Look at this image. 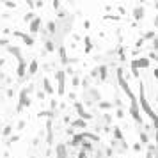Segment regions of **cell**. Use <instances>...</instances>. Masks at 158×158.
I'll return each instance as SVG.
<instances>
[{"label":"cell","instance_id":"3957f363","mask_svg":"<svg viewBox=\"0 0 158 158\" xmlns=\"http://www.w3.org/2000/svg\"><path fill=\"white\" fill-rule=\"evenodd\" d=\"M142 16H144V9H142V7H140V9H135V18H137V20H140V18H142Z\"/></svg>","mask_w":158,"mask_h":158},{"label":"cell","instance_id":"277c9868","mask_svg":"<svg viewBox=\"0 0 158 158\" xmlns=\"http://www.w3.org/2000/svg\"><path fill=\"white\" fill-rule=\"evenodd\" d=\"M36 69H37V62L34 61V62L30 64V68H29V73H30V75H34V73H36Z\"/></svg>","mask_w":158,"mask_h":158},{"label":"cell","instance_id":"5b68a950","mask_svg":"<svg viewBox=\"0 0 158 158\" xmlns=\"http://www.w3.org/2000/svg\"><path fill=\"white\" fill-rule=\"evenodd\" d=\"M43 84H44V91H46V93H53V89H52V85H50V82H48V80H44Z\"/></svg>","mask_w":158,"mask_h":158},{"label":"cell","instance_id":"8992f818","mask_svg":"<svg viewBox=\"0 0 158 158\" xmlns=\"http://www.w3.org/2000/svg\"><path fill=\"white\" fill-rule=\"evenodd\" d=\"M114 135H116L117 139H121V132H119V128H116V130H114Z\"/></svg>","mask_w":158,"mask_h":158},{"label":"cell","instance_id":"7a4b0ae2","mask_svg":"<svg viewBox=\"0 0 158 158\" xmlns=\"http://www.w3.org/2000/svg\"><path fill=\"white\" fill-rule=\"evenodd\" d=\"M148 61H146V59H142V61H135V62H133V68H137V66H142V68H146V66H148Z\"/></svg>","mask_w":158,"mask_h":158},{"label":"cell","instance_id":"6da1fadb","mask_svg":"<svg viewBox=\"0 0 158 158\" xmlns=\"http://www.w3.org/2000/svg\"><path fill=\"white\" fill-rule=\"evenodd\" d=\"M39 23H41V20H39V18H36V20L32 21V25H30V32H32V34L39 30Z\"/></svg>","mask_w":158,"mask_h":158},{"label":"cell","instance_id":"ba28073f","mask_svg":"<svg viewBox=\"0 0 158 158\" xmlns=\"http://www.w3.org/2000/svg\"><path fill=\"white\" fill-rule=\"evenodd\" d=\"M32 18H34V16H32V12H29V14H27V16H25V21H29V20H32Z\"/></svg>","mask_w":158,"mask_h":158},{"label":"cell","instance_id":"52a82bcc","mask_svg":"<svg viewBox=\"0 0 158 158\" xmlns=\"http://www.w3.org/2000/svg\"><path fill=\"white\" fill-rule=\"evenodd\" d=\"M11 133V126H5V130H4V135H9Z\"/></svg>","mask_w":158,"mask_h":158}]
</instances>
